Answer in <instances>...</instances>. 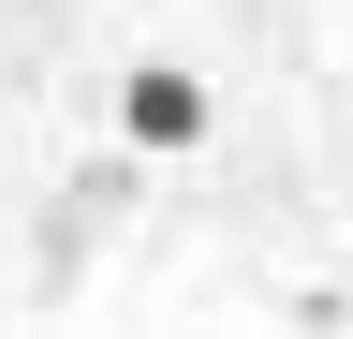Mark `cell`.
Here are the masks:
<instances>
[{"label": "cell", "mask_w": 353, "mask_h": 339, "mask_svg": "<svg viewBox=\"0 0 353 339\" xmlns=\"http://www.w3.org/2000/svg\"><path fill=\"white\" fill-rule=\"evenodd\" d=\"M118 133L132 148H206V74H176V59L118 74Z\"/></svg>", "instance_id": "1"}]
</instances>
